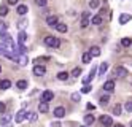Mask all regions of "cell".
<instances>
[{
  "mask_svg": "<svg viewBox=\"0 0 132 127\" xmlns=\"http://www.w3.org/2000/svg\"><path fill=\"white\" fill-rule=\"evenodd\" d=\"M46 22H48V26H50V27H56V26L59 24V19H57V16L51 14V16L46 18Z\"/></svg>",
  "mask_w": 132,
  "mask_h": 127,
  "instance_id": "7a4b0ae2",
  "label": "cell"
},
{
  "mask_svg": "<svg viewBox=\"0 0 132 127\" xmlns=\"http://www.w3.org/2000/svg\"><path fill=\"white\" fill-rule=\"evenodd\" d=\"M121 45L124 46V48H129V46L132 45V40H130V38H122V40H121Z\"/></svg>",
  "mask_w": 132,
  "mask_h": 127,
  "instance_id": "4316f807",
  "label": "cell"
},
{
  "mask_svg": "<svg viewBox=\"0 0 132 127\" xmlns=\"http://www.w3.org/2000/svg\"><path fill=\"white\" fill-rule=\"evenodd\" d=\"M16 13L21 14V16H24V14L27 13V6H26V5H19V6H18V10H16Z\"/></svg>",
  "mask_w": 132,
  "mask_h": 127,
  "instance_id": "ffe728a7",
  "label": "cell"
},
{
  "mask_svg": "<svg viewBox=\"0 0 132 127\" xmlns=\"http://www.w3.org/2000/svg\"><path fill=\"white\" fill-rule=\"evenodd\" d=\"M69 78V73L67 72H61V73H57V80H61V81H65Z\"/></svg>",
  "mask_w": 132,
  "mask_h": 127,
  "instance_id": "484cf974",
  "label": "cell"
},
{
  "mask_svg": "<svg viewBox=\"0 0 132 127\" xmlns=\"http://www.w3.org/2000/svg\"><path fill=\"white\" fill-rule=\"evenodd\" d=\"M86 108H88V110H89V111H91V110H92V111H94V110H96V106H94V105H92V103H88V105H86Z\"/></svg>",
  "mask_w": 132,
  "mask_h": 127,
  "instance_id": "7bdbcfd3",
  "label": "cell"
},
{
  "mask_svg": "<svg viewBox=\"0 0 132 127\" xmlns=\"http://www.w3.org/2000/svg\"><path fill=\"white\" fill-rule=\"evenodd\" d=\"M107 70H108V64H107V62H102V64H100V67H99V75H100V76H103Z\"/></svg>",
  "mask_w": 132,
  "mask_h": 127,
  "instance_id": "2e32d148",
  "label": "cell"
},
{
  "mask_svg": "<svg viewBox=\"0 0 132 127\" xmlns=\"http://www.w3.org/2000/svg\"><path fill=\"white\" fill-rule=\"evenodd\" d=\"M5 49H6V46H5L3 43H0V56H2V54L5 53Z\"/></svg>",
  "mask_w": 132,
  "mask_h": 127,
  "instance_id": "b9f144b4",
  "label": "cell"
},
{
  "mask_svg": "<svg viewBox=\"0 0 132 127\" xmlns=\"http://www.w3.org/2000/svg\"><path fill=\"white\" fill-rule=\"evenodd\" d=\"M99 6V0H89V8H97Z\"/></svg>",
  "mask_w": 132,
  "mask_h": 127,
  "instance_id": "d6a6232c",
  "label": "cell"
},
{
  "mask_svg": "<svg viewBox=\"0 0 132 127\" xmlns=\"http://www.w3.org/2000/svg\"><path fill=\"white\" fill-rule=\"evenodd\" d=\"M54 116H56V118H64V116H65V110L62 108V106H57V108H54Z\"/></svg>",
  "mask_w": 132,
  "mask_h": 127,
  "instance_id": "8fae6325",
  "label": "cell"
},
{
  "mask_svg": "<svg viewBox=\"0 0 132 127\" xmlns=\"http://www.w3.org/2000/svg\"><path fill=\"white\" fill-rule=\"evenodd\" d=\"M88 26H89V21H88L86 18H81V27H83V29H86Z\"/></svg>",
  "mask_w": 132,
  "mask_h": 127,
  "instance_id": "d590c367",
  "label": "cell"
},
{
  "mask_svg": "<svg viewBox=\"0 0 132 127\" xmlns=\"http://www.w3.org/2000/svg\"><path fill=\"white\" fill-rule=\"evenodd\" d=\"M51 127H61V122H53Z\"/></svg>",
  "mask_w": 132,
  "mask_h": 127,
  "instance_id": "f6af8a7d",
  "label": "cell"
},
{
  "mask_svg": "<svg viewBox=\"0 0 132 127\" xmlns=\"http://www.w3.org/2000/svg\"><path fill=\"white\" fill-rule=\"evenodd\" d=\"M10 121H11V116L10 114H3L2 118H0V124L6 125V127H10Z\"/></svg>",
  "mask_w": 132,
  "mask_h": 127,
  "instance_id": "30bf717a",
  "label": "cell"
},
{
  "mask_svg": "<svg viewBox=\"0 0 132 127\" xmlns=\"http://www.w3.org/2000/svg\"><path fill=\"white\" fill-rule=\"evenodd\" d=\"M8 14V6L6 5H0V16H6Z\"/></svg>",
  "mask_w": 132,
  "mask_h": 127,
  "instance_id": "d4e9b609",
  "label": "cell"
},
{
  "mask_svg": "<svg viewBox=\"0 0 132 127\" xmlns=\"http://www.w3.org/2000/svg\"><path fill=\"white\" fill-rule=\"evenodd\" d=\"M96 73H97V67H96V65H92L91 72H89V76H91V78H94V76H96Z\"/></svg>",
  "mask_w": 132,
  "mask_h": 127,
  "instance_id": "8d00e7d4",
  "label": "cell"
},
{
  "mask_svg": "<svg viewBox=\"0 0 132 127\" xmlns=\"http://www.w3.org/2000/svg\"><path fill=\"white\" fill-rule=\"evenodd\" d=\"M121 110H122V108H121L119 103L115 105V106H113V114H118V116H119V114H121Z\"/></svg>",
  "mask_w": 132,
  "mask_h": 127,
  "instance_id": "f1b7e54d",
  "label": "cell"
},
{
  "mask_svg": "<svg viewBox=\"0 0 132 127\" xmlns=\"http://www.w3.org/2000/svg\"><path fill=\"white\" fill-rule=\"evenodd\" d=\"M100 122L103 125H113V119H111V116H108V114H103L100 118Z\"/></svg>",
  "mask_w": 132,
  "mask_h": 127,
  "instance_id": "ba28073f",
  "label": "cell"
},
{
  "mask_svg": "<svg viewBox=\"0 0 132 127\" xmlns=\"http://www.w3.org/2000/svg\"><path fill=\"white\" fill-rule=\"evenodd\" d=\"M5 110H6V105H5L3 102H0V114H3Z\"/></svg>",
  "mask_w": 132,
  "mask_h": 127,
  "instance_id": "ab89813d",
  "label": "cell"
},
{
  "mask_svg": "<svg viewBox=\"0 0 132 127\" xmlns=\"http://www.w3.org/2000/svg\"><path fill=\"white\" fill-rule=\"evenodd\" d=\"M89 54H91V57H97V56H100V48H99V46H92L91 49H89Z\"/></svg>",
  "mask_w": 132,
  "mask_h": 127,
  "instance_id": "5bb4252c",
  "label": "cell"
},
{
  "mask_svg": "<svg viewBox=\"0 0 132 127\" xmlns=\"http://www.w3.org/2000/svg\"><path fill=\"white\" fill-rule=\"evenodd\" d=\"M26 41H27V33H26L24 30H21V32H19V35H18V43L24 45Z\"/></svg>",
  "mask_w": 132,
  "mask_h": 127,
  "instance_id": "4fadbf2b",
  "label": "cell"
},
{
  "mask_svg": "<svg viewBox=\"0 0 132 127\" xmlns=\"http://www.w3.org/2000/svg\"><path fill=\"white\" fill-rule=\"evenodd\" d=\"M19 0H8V5H16Z\"/></svg>",
  "mask_w": 132,
  "mask_h": 127,
  "instance_id": "ee69618b",
  "label": "cell"
},
{
  "mask_svg": "<svg viewBox=\"0 0 132 127\" xmlns=\"http://www.w3.org/2000/svg\"><path fill=\"white\" fill-rule=\"evenodd\" d=\"M91 80H92V78H91L89 75H88V76H84V78H83V84H84V86L89 84V83H91Z\"/></svg>",
  "mask_w": 132,
  "mask_h": 127,
  "instance_id": "74e56055",
  "label": "cell"
},
{
  "mask_svg": "<svg viewBox=\"0 0 132 127\" xmlns=\"http://www.w3.org/2000/svg\"><path fill=\"white\" fill-rule=\"evenodd\" d=\"M16 62L18 64H19V65H27V64H29V59H27V56L26 54H18V59H16Z\"/></svg>",
  "mask_w": 132,
  "mask_h": 127,
  "instance_id": "52a82bcc",
  "label": "cell"
},
{
  "mask_svg": "<svg viewBox=\"0 0 132 127\" xmlns=\"http://www.w3.org/2000/svg\"><path fill=\"white\" fill-rule=\"evenodd\" d=\"M45 45H46V46H50V48H59L61 41H59V38H56V37H51V35H48V37L45 38Z\"/></svg>",
  "mask_w": 132,
  "mask_h": 127,
  "instance_id": "6da1fadb",
  "label": "cell"
},
{
  "mask_svg": "<svg viewBox=\"0 0 132 127\" xmlns=\"http://www.w3.org/2000/svg\"><path fill=\"white\" fill-rule=\"evenodd\" d=\"M130 19H132V14H130V13H122V14L119 16V24L124 26L126 22H129V21H130Z\"/></svg>",
  "mask_w": 132,
  "mask_h": 127,
  "instance_id": "8992f818",
  "label": "cell"
},
{
  "mask_svg": "<svg viewBox=\"0 0 132 127\" xmlns=\"http://www.w3.org/2000/svg\"><path fill=\"white\" fill-rule=\"evenodd\" d=\"M53 99H54V94L51 91H45L42 94V102H51Z\"/></svg>",
  "mask_w": 132,
  "mask_h": 127,
  "instance_id": "277c9868",
  "label": "cell"
},
{
  "mask_svg": "<svg viewBox=\"0 0 132 127\" xmlns=\"http://www.w3.org/2000/svg\"><path fill=\"white\" fill-rule=\"evenodd\" d=\"M26 118L29 119L30 122H35L37 119H38V116H37V113H26Z\"/></svg>",
  "mask_w": 132,
  "mask_h": 127,
  "instance_id": "d6986e66",
  "label": "cell"
},
{
  "mask_svg": "<svg viewBox=\"0 0 132 127\" xmlns=\"http://www.w3.org/2000/svg\"><path fill=\"white\" fill-rule=\"evenodd\" d=\"M103 89H105L107 92H113L115 91V81H105V84H103Z\"/></svg>",
  "mask_w": 132,
  "mask_h": 127,
  "instance_id": "9c48e42d",
  "label": "cell"
},
{
  "mask_svg": "<svg viewBox=\"0 0 132 127\" xmlns=\"http://www.w3.org/2000/svg\"><path fill=\"white\" fill-rule=\"evenodd\" d=\"M91 89H92V87H91L89 84L83 86V87H81V94H89V92H91Z\"/></svg>",
  "mask_w": 132,
  "mask_h": 127,
  "instance_id": "1f68e13d",
  "label": "cell"
},
{
  "mask_svg": "<svg viewBox=\"0 0 132 127\" xmlns=\"http://www.w3.org/2000/svg\"><path fill=\"white\" fill-rule=\"evenodd\" d=\"M83 127H86V125H83Z\"/></svg>",
  "mask_w": 132,
  "mask_h": 127,
  "instance_id": "681fc988",
  "label": "cell"
},
{
  "mask_svg": "<svg viewBox=\"0 0 132 127\" xmlns=\"http://www.w3.org/2000/svg\"><path fill=\"white\" fill-rule=\"evenodd\" d=\"M115 75L119 76V78H124V76H127L129 73H127V70H126L124 67H116V68H115Z\"/></svg>",
  "mask_w": 132,
  "mask_h": 127,
  "instance_id": "5b68a950",
  "label": "cell"
},
{
  "mask_svg": "<svg viewBox=\"0 0 132 127\" xmlns=\"http://www.w3.org/2000/svg\"><path fill=\"white\" fill-rule=\"evenodd\" d=\"M80 99H81V92H73L72 94V100L73 102H80Z\"/></svg>",
  "mask_w": 132,
  "mask_h": 127,
  "instance_id": "83f0119b",
  "label": "cell"
},
{
  "mask_svg": "<svg viewBox=\"0 0 132 127\" xmlns=\"http://www.w3.org/2000/svg\"><path fill=\"white\" fill-rule=\"evenodd\" d=\"M35 3L38 5V6H45L46 5V0H35Z\"/></svg>",
  "mask_w": 132,
  "mask_h": 127,
  "instance_id": "60d3db41",
  "label": "cell"
},
{
  "mask_svg": "<svg viewBox=\"0 0 132 127\" xmlns=\"http://www.w3.org/2000/svg\"><path fill=\"white\" fill-rule=\"evenodd\" d=\"M124 108H126V111H127V113H132V102H127Z\"/></svg>",
  "mask_w": 132,
  "mask_h": 127,
  "instance_id": "f35d334b",
  "label": "cell"
},
{
  "mask_svg": "<svg viewBox=\"0 0 132 127\" xmlns=\"http://www.w3.org/2000/svg\"><path fill=\"white\" fill-rule=\"evenodd\" d=\"M91 22H92V24H96V26H99V24L102 22V18H100V16H94V18L91 19Z\"/></svg>",
  "mask_w": 132,
  "mask_h": 127,
  "instance_id": "4dcf8cb0",
  "label": "cell"
},
{
  "mask_svg": "<svg viewBox=\"0 0 132 127\" xmlns=\"http://www.w3.org/2000/svg\"><path fill=\"white\" fill-rule=\"evenodd\" d=\"M108 102H110V95H102V97H100V105H102V106L108 105Z\"/></svg>",
  "mask_w": 132,
  "mask_h": 127,
  "instance_id": "7402d4cb",
  "label": "cell"
},
{
  "mask_svg": "<svg viewBox=\"0 0 132 127\" xmlns=\"http://www.w3.org/2000/svg\"><path fill=\"white\" fill-rule=\"evenodd\" d=\"M27 24H29V21H27V19H21V21L18 22V27H19L21 30H22V29H24V27H26Z\"/></svg>",
  "mask_w": 132,
  "mask_h": 127,
  "instance_id": "f546056e",
  "label": "cell"
},
{
  "mask_svg": "<svg viewBox=\"0 0 132 127\" xmlns=\"http://www.w3.org/2000/svg\"><path fill=\"white\" fill-rule=\"evenodd\" d=\"M6 29H8V26L5 22H0V37L6 35Z\"/></svg>",
  "mask_w": 132,
  "mask_h": 127,
  "instance_id": "603a6c76",
  "label": "cell"
},
{
  "mask_svg": "<svg viewBox=\"0 0 132 127\" xmlns=\"http://www.w3.org/2000/svg\"><path fill=\"white\" fill-rule=\"evenodd\" d=\"M14 119H16V122H22V121L26 119V111H24V110L18 111V113H16V118H14Z\"/></svg>",
  "mask_w": 132,
  "mask_h": 127,
  "instance_id": "9a60e30c",
  "label": "cell"
},
{
  "mask_svg": "<svg viewBox=\"0 0 132 127\" xmlns=\"http://www.w3.org/2000/svg\"><path fill=\"white\" fill-rule=\"evenodd\" d=\"M113 127H124V125H122V124H115Z\"/></svg>",
  "mask_w": 132,
  "mask_h": 127,
  "instance_id": "bcb514c9",
  "label": "cell"
},
{
  "mask_svg": "<svg viewBox=\"0 0 132 127\" xmlns=\"http://www.w3.org/2000/svg\"><path fill=\"white\" fill-rule=\"evenodd\" d=\"M0 72H2V65H0Z\"/></svg>",
  "mask_w": 132,
  "mask_h": 127,
  "instance_id": "c3c4849f",
  "label": "cell"
},
{
  "mask_svg": "<svg viewBox=\"0 0 132 127\" xmlns=\"http://www.w3.org/2000/svg\"><path fill=\"white\" fill-rule=\"evenodd\" d=\"M67 24H62V22H59L57 26H56V30H57V32H61V33H65V32H67Z\"/></svg>",
  "mask_w": 132,
  "mask_h": 127,
  "instance_id": "ac0fdd59",
  "label": "cell"
},
{
  "mask_svg": "<svg viewBox=\"0 0 132 127\" xmlns=\"http://www.w3.org/2000/svg\"><path fill=\"white\" fill-rule=\"evenodd\" d=\"M16 87H18V89H21V91H24L26 87H27V81H24V80L18 81V83H16Z\"/></svg>",
  "mask_w": 132,
  "mask_h": 127,
  "instance_id": "44dd1931",
  "label": "cell"
},
{
  "mask_svg": "<svg viewBox=\"0 0 132 127\" xmlns=\"http://www.w3.org/2000/svg\"><path fill=\"white\" fill-rule=\"evenodd\" d=\"M46 73V68L43 67V65H35L34 67V75H37V76H43Z\"/></svg>",
  "mask_w": 132,
  "mask_h": 127,
  "instance_id": "3957f363",
  "label": "cell"
},
{
  "mask_svg": "<svg viewBox=\"0 0 132 127\" xmlns=\"http://www.w3.org/2000/svg\"><path fill=\"white\" fill-rule=\"evenodd\" d=\"M80 75H81V68L80 67H77V68L72 70V76H80Z\"/></svg>",
  "mask_w": 132,
  "mask_h": 127,
  "instance_id": "836d02e7",
  "label": "cell"
},
{
  "mask_svg": "<svg viewBox=\"0 0 132 127\" xmlns=\"http://www.w3.org/2000/svg\"><path fill=\"white\" fill-rule=\"evenodd\" d=\"M50 106H48V102H40L38 103V111L40 113H48Z\"/></svg>",
  "mask_w": 132,
  "mask_h": 127,
  "instance_id": "7c38bea8",
  "label": "cell"
},
{
  "mask_svg": "<svg viewBox=\"0 0 132 127\" xmlns=\"http://www.w3.org/2000/svg\"><path fill=\"white\" fill-rule=\"evenodd\" d=\"M0 89H2V81H0Z\"/></svg>",
  "mask_w": 132,
  "mask_h": 127,
  "instance_id": "7dc6e473",
  "label": "cell"
},
{
  "mask_svg": "<svg viewBox=\"0 0 132 127\" xmlns=\"http://www.w3.org/2000/svg\"><path fill=\"white\" fill-rule=\"evenodd\" d=\"M81 61H83V64H89L91 62V54L89 53H84L83 57H81Z\"/></svg>",
  "mask_w": 132,
  "mask_h": 127,
  "instance_id": "cb8c5ba5",
  "label": "cell"
},
{
  "mask_svg": "<svg viewBox=\"0 0 132 127\" xmlns=\"http://www.w3.org/2000/svg\"><path fill=\"white\" fill-rule=\"evenodd\" d=\"M130 127H132V124H130Z\"/></svg>",
  "mask_w": 132,
  "mask_h": 127,
  "instance_id": "f907efd6",
  "label": "cell"
},
{
  "mask_svg": "<svg viewBox=\"0 0 132 127\" xmlns=\"http://www.w3.org/2000/svg\"><path fill=\"white\" fill-rule=\"evenodd\" d=\"M10 86H11V83L8 81V80H3V81H2V89H8Z\"/></svg>",
  "mask_w": 132,
  "mask_h": 127,
  "instance_id": "e575fe53",
  "label": "cell"
},
{
  "mask_svg": "<svg viewBox=\"0 0 132 127\" xmlns=\"http://www.w3.org/2000/svg\"><path fill=\"white\" fill-rule=\"evenodd\" d=\"M94 121H96V118H94V114H86V116H84V124H86V125H91V124H94Z\"/></svg>",
  "mask_w": 132,
  "mask_h": 127,
  "instance_id": "e0dca14e",
  "label": "cell"
}]
</instances>
